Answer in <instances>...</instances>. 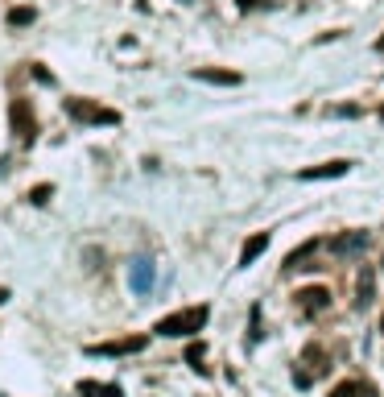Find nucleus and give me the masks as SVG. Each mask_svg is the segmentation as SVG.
Returning <instances> with one entry per match:
<instances>
[{"label":"nucleus","instance_id":"nucleus-1","mask_svg":"<svg viewBox=\"0 0 384 397\" xmlns=\"http://www.w3.org/2000/svg\"><path fill=\"white\" fill-rule=\"evenodd\" d=\"M207 307H186V310H173L166 319H157V335H166V340H186V335H199L203 327H207Z\"/></svg>","mask_w":384,"mask_h":397},{"label":"nucleus","instance_id":"nucleus-2","mask_svg":"<svg viewBox=\"0 0 384 397\" xmlns=\"http://www.w3.org/2000/svg\"><path fill=\"white\" fill-rule=\"evenodd\" d=\"M66 116L79 120V125H116V120H120V112L99 108V104H91V99H66Z\"/></svg>","mask_w":384,"mask_h":397},{"label":"nucleus","instance_id":"nucleus-3","mask_svg":"<svg viewBox=\"0 0 384 397\" xmlns=\"http://www.w3.org/2000/svg\"><path fill=\"white\" fill-rule=\"evenodd\" d=\"M8 125L21 141H34L38 137V120H34V104L29 99H13L8 104Z\"/></svg>","mask_w":384,"mask_h":397},{"label":"nucleus","instance_id":"nucleus-4","mask_svg":"<svg viewBox=\"0 0 384 397\" xmlns=\"http://www.w3.org/2000/svg\"><path fill=\"white\" fill-rule=\"evenodd\" d=\"M149 340L145 335H128V340H112V344H91L87 352L91 356H132V352H141Z\"/></svg>","mask_w":384,"mask_h":397},{"label":"nucleus","instance_id":"nucleus-5","mask_svg":"<svg viewBox=\"0 0 384 397\" xmlns=\"http://www.w3.org/2000/svg\"><path fill=\"white\" fill-rule=\"evenodd\" d=\"M298 307L306 310V314H322V310L331 307V290H327V286H306L298 294Z\"/></svg>","mask_w":384,"mask_h":397},{"label":"nucleus","instance_id":"nucleus-6","mask_svg":"<svg viewBox=\"0 0 384 397\" xmlns=\"http://www.w3.org/2000/svg\"><path fill=\"white\" fill-rule=\"evenodd\" d=\"M351 170V162H327V166H310V170H301V182H318V178H343Z\"/></svg>","mask_w":384,"mask_h":397},{"label":"nucleus","instance_id":"nucleus-7","mask_svg":"<svg viewBox=\"0 0 384 397\" xmlns=\"http://www.w3.org/2000/svg\"><path fill=\"white\" fill-rule=\"evenodd\" d=\"M194 79H203V83H219V88H236V83H240L236 71H215V67H199Z\"/></svg>","mask_w":384,"mask_h":397},{"label":"nucleus","instance_id":"nucleus-8","mask_svg":"<svg viewBox=\"0 0 384 397\" xmlns=\"http://www.w3.org/2000/svg\"><path fill=\"white\" fill-rule=\"evenodd\" d=\"M128 281H132V290H136V294H149V290H153V265H149V261H136V265H132V277H128Z\"/></svg>","mask_w":384,"mask_h":397},{"label":"nucleus","instance_id":"nucleus-9","mask_svg":"<svg viewBox=\"0 0 384 397\" xmlns=\"http://www.w3.org/2000/svg\"><path fill=\"white\" fill-rule=\"evenodd\" d=\"M264 249H269V232H256L253 240H244V249H240V265H253Z\"/></svg>","mask_w":384,"mask_h":397},{"label":"nucleus","instance_id":"nucleus-10","mask_svg":"<svg viewBox=\"0 0 384 397\" xmlns=\"http://www.w3.org/2000/svg\"><path fill=\"white\" fill-rule=\"evenodd\" d=\"M364 244H368V232H351V236H335V240H331L335 253H360Z\"/></svg>","mask_w":384,"mask_h":397},{"label":"nucleus","instance_id":"nucleus-11","mask_svg":"<svg viewBox=\"0 0 384 397\" xmlns=\"http://www.w3.org/2000/svg\"><path fill=\"white\" fill-rule=\"evenodd\" d=\"M79 397H125L120 385H95V381H83L79 385Z\"/></svg>","mask_w":384,"mask_h":397},{"label":"nucleus","instance_id":"nucleus-12","mask_svg":"<svg viewBox=\"0 0 384 397\" xmlns=\"http://www.w3.org/2000/svg\"><path fill=\"white\" fill-rule=\"evenodd\" d=\"M372 302V269H360V290H355V307Z\"/></svg>","mask_w":384,"mask_h":397},{"label":"nucleus","instance_id":"nucleus-13","mask_svg":"<svg viewBox=\"0 0 384 397\" xmlns=\"http://www.w3.org/2000/svg\"><path fill=\"white\" fill-rule=\"evenodd\" d=\"M331 397H372V389H368V385H360V381H343V385L331 389Z\"/></svg>","mask_w":384,"mask_h":397},{"label":"nucleus","instance_id":"nucleus-14","mask_svg":"<svg viewBox=\"0 0 384 397\" xmlns=\"http://www.w3.org/2000/svg\"><path fill=\"white\" fill-rule=\"evenodd\" d=\"M318 253V240H306V244H298L290 257H285V269H298V261H306V257H314Z\"/></svg>","mask_w":384,"mask_h":397},{"label":"nucleus","instance_id":"nucleus-15","mask_svg":"<svg viewBox=\"0 0 384 397\" xmlns=\"http://www.w3.org/2000/svg\"><path fill=\"white\" fill-rule=\"evenodd\" d=\"M29 21H34V8H25V4L8 13V25H29Z\"/></svg>","mask_w":384,"mask_h":397},{"label":"nucleus","instance_id":"nucleus-16","mask_svg":"<svg viewBox=\"0 0 384 397\" xmlns=\"http://www.w3.org/2000/svg\"><path fill=\"white\" fill-rule=\"evenodd\" d=\"M50 195H54V186H50V182H42V186H34V190H29V199H34V203H50Z\"/></svg>","mask_w":384,"mask_h":397},{"label":"nucleus","instance_id":"nucleus-17","mask_svg":"<svg viewBox=\"0 0 384 397\" xmlns=\"http://www.w3.org/2000/svg\"><path fill=\"white\" fill-rule=\"evenodd\" d=\"M236 4H240V8H253L256 0H236Z\"/></svg>","mask_w":384,"mask_h":397},{"label":"nucleus","instance_id":"nucleus-18","mask_svg":"<svg viewBox=\"0 0 384 397\" xmlns=\"http://www.w3.org/2000/svg\"><path fill=\"white\" fill-rule=\"evenodd\" d=\"M4 298H8V290H4V286H0V302H4Z\"/></svg>","mask_w":384,"mask_h":397},{"label":"nucleus","instance_id":"nucleus-19","mask_svg":"<svg viewBox=\"0 0 384 397\" xmlns=\"http://www.w3.org/2000/svg\"><path fill=\"white\" fill-rule=\"evenodd\" d=\"M376 50H381V54H384V38H381V42H376Z\"/></svg>","mask_w":384,"mask_h":397},{"label":"nucleus","instance_id":"nucleus-20","mask_svg":"<svg viewBox=\"0 0 384 397\" xmlns=\"http://www.w3.org/2000/svg\"><path fill=\"white\" fill-rule=\"evenodd\" d=\"M381 331H384V314H381Z\"/></svg>","mask_w":384,"mask_h":397},{"label":"nucleus","instance_id":"nucleus-21","mask_svg":"<svg viewBox=\"0 0 384 397\" xmlns=\"http://www.w3.org/2000/svg\"><path fill=\"white\" fill-rule=\"evenodd\" d=\"M381 116H384V108H381Z\"/></svg>","mask_w":384,"mask_h":397}]
</instances>
